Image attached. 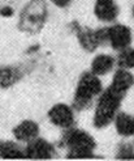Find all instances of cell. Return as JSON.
<instances>
[{
  "label": "cell",
  "mask_w": 134,
  "mask_h": 161,
  "mask_svg": "<svg viewBox=\"0 0 134 161\" xmlns=\"http://www.w3.org/2000/svg\"><path fill=\"white\" fill-rule=\"evenodd\" d=\"M38 134L39 126L34 120H22L21 123H18L13 128V136L23 143H29L30 140L38 138Z\"/></svg>",
  "instance_id": "obj_11"
},
{
  "label": "cell",
  "mask_w": 134,
  "mask_h": 161,
  "mask_svg": "<svg viewBox=\"0 0 134 161\" xmlns=\"http://www.w3.org/2000/svg\"><path fill=\"white\" fill-rule=\"evenodd\" d=\"M103 92V85H102L100 79L98 75L92 72H83L77 84V89L74 93L73 108L77 110H85L92 105L100 93Z\"/></svg>",
  "instance_id": "obj_1"
},
{
  "label": "cell",
  "mask_w": 134,
  "mask_h": 161,
  "mask_svg": "<svg viewBox=\"0 0 134 161\" xmlns=\"http://www.w3.org/2000/svg\"><path fill=\"white\" fill-rule=\"evenodd\" d=\"M108 42L112 46L113 50L122 51L128 49L132 43V30L121 25V24H116L108 28Z\"/></svg>",
  "instance_id": "obj_7"
},
{
  "label": "cell",
  "mask_w": 134,
  "mask_h": 161,
  "mask_svg": "<svg viewBox=\"0 0 134 161\" xmlns=\"http://www.w3.org/2000/svg\"><path fill=\"white\" fill-rule=\"evenodd\" d=\"M134 85V76L132 72L125 68H120L116 71V74L112 79V83L108 88L121 98L125 97V94L129 92V89Z\"/></svg>",
  "instance_id": "obj_9"
},
{
  "label": "cell",
  "mask_w": 134,
  "mask_h": 161,
  "mask_svg": "<svg viewBox=\"0 0 134 161\" xmlns=\"http://www.w3.org/2000/svg\"><path fill=\"white\" fill-rule=\"evenodd\" d=\"M133 16H134V7H133Z\"/></svg>",
  "instance_id": "obj_20"
},
{
  "label": "cell",
  "mask_w": 134,
  "mask_h": 161,
  "mask_svg": "<svg viewBox=\"0 0 134 161\" xmlns=\"http://www.w3.org/2000/svg\"><path fill=\"white\" fill-rule=\"evenodd\" d=\"M50 2L59 8H67L70 3H72V0H50Z\"/></svg>",
  "instance_id": "obj_18"
},
{
  "label": "cell",
  "mask_w": 134,
  "mask_h": 161,
  "mask_svg": "<svg viewBox=\"0 0 134 161\" xmlns=\"http://www.w3.org/2000/svg\"><path fill=\"white\" fill-rule=\"evenodd\" d=\"M48 119L56 127L68 130L74 125V113L73 109L65 103H56L50 109Z\"/></svg>",
  "instance_id": "obj_6"
},
{
  "label": "cell",
  "mask_w": 134,
  "mask_h": 161,
  "mask_svg": "<svg viewBox=\"0 0 134 161\" xmlns=\"http://www.w3.org/2000/svg\"><path fill=\"white\" fill-rule=\"evenodd\" d=\"M62 146L69 149V158H86L94 157V149L97 144L94 138L78 128H68L62 136Z\"/></svg>",
  "instance_id": "obj_2"
},
{
  "label": "cell",
  "mask_w": 134,
  "mask_h": 161,
  "mask_svg": "<svg viewBox=\"0 0 134 161\" xmlns=\"http://www.w3.org/2000/svg\"><path fill=\"white\" fill-rule=\"evenodd\" d=\"M12 13H13V9L11 7H4L0 9V14L2 16H12Z\"/></svg>",
  "instance_id": "obj_19"
},
{
  "label": "cell",
  "mask_w": 134,
  "mask_h": 161,
  "mask_svg": "<svg viewBox=\"0 0 134 161\" xmlns=\"http://www.w3.org/2000/svg\"><path fill=\"white\" fill-rule=\"evenodd\" d=\"M116 158H121V160H134V149L130 144H121L119 151H117Z\"/></svg>",
  "instance_id": "obj_17"
},
{
  "label": "cell",
  "mask_w": 134,
  "mask_h": 161,
  "mask_svg": "<svg viewBox=\"0 0 134 161\" xmlns=\"http://www.w3.org/2000/svg\"><path fill=\"white\" fill-rule=\"evenodd\" d=\"M115 126L117 134L124 138L134 136V117L127 113H117L115 117Z\"/></svg>",
  "instance_id": "obj_13"
},
{
  "label": "cell",
  "mask_w": 134,
  "mask_h": 161,
  "mask_svg": "<svg viewBox=\"0 0 134 161\" xmlns=\"http://www.w3.org/2000/svg\"><path fill=\"white\" fill-rule=\"evenodd\" d=\"M94 13L102 22H113L119 16V7L115 0H97Z\"/></svg>",
  "instance_id": "obj_10"
},
{
  "label": "cell",
  "mask_w": 134,
  "mask_h": 161,
  "mask_svg": "<svg viewBox=\"0 0 134 161\" xmlns=\"http://www.w3.org/2000/svg\"><path fill=\"white\" fill-rule=\"evenodd\" d=\"M23 151H25V157L27 158L46 160V158H52L55 155L53 146L50 142H47L46 139H42V138H35L33 140H30Z\"/></svg>",
  "instance_id": "obj_8"
},
{
  "label": "cell",
  "mask_w": 134,
  "mask_h": 161,
  "mask_svg": "<svg viewBox=\"0 0 134 161\" xmlns=\"http://www.w3.org/2000/svg\"><path fill=\"white\" fill-rule=\"evenodd\" d=\"M23 74L18 67L4 66L0 67V88H9L22 79Z\"/></svg>",
  "instance_id": "obj_14"
},
{
  "label": "cell",
  "mask_w": 134,
  "mask_h": 161,
  "mask_svg": "<svg viewBox=\"0 0 134 161\" xmlns=\"http://www.w3.org/2000/svg\"><path fill=\"white\" fill-rule=\"evenodd\" d=\"M72 25H73V29L77 34L78 42H80V45L86 51L92 53V51H95L100 45L108 42V28L92 30V29H87V28H82L78 25L77 22L72 24Z\"/></svg>",
  "instance_id": "obj_5"
},
{
  "label": "cell",
  "mask_w": 134,
  "mask_h": 161,
  "mask_svg": "<svg viewBox=\"0 0 134 161\" xmlns=\"http://www.w3.org/2000/svg\"><path fill=\"white\" fill-rule=\"evenodd\" d=\"M47 16H48V9L44 0H30L20 14V29L31 34L38 33L43 28Z\"/></svg>",
  "instance_id": "obj_3"
},
{
  "label": "cell",
  "mask_w": 134,
  "mask_h": 161,
  "mask_svg": "<svg viewBox=\"0 0 134 161\" xmlns=\"http://www.w3.org/2000/svg\"><path fill=\"white\" fill-rule=\"evenodd\" d=\"M115 64H116V60L112 55L99 54L91 62V72L98 76H103L113 69Z\"/></svg>",
  "instance_id": "obj_12"
},
{
  "label": "cell",
  "mask_w": 134,
  "mask_h": 161,
  "mask_svg": "<svg viewBox=\"0 0 134 161\" xmlns=\"http://www.w3.org/2000/svg\"><path fill=\"white\" fill-rule=\"evenodd\" d=\"M117 64L120 68L125 69H130L134 68V49H125L120 53L119 58H117Z\"/></svg>",
  "instance_id": "obj_16"
},
{
  "label": "cell",
  "mask_w": 134,
  "mask_h": 161,
  "mask_svg": "<svg viewBox=\"0 0 134 161\" xmlns=\"http://www.w3.org/2000/svg\"><path fill=\"white\" fill-rule=\"evenodd\" d=\"M0 157L2 158H23V151L17 143L9 140H0Z\"/></svg>",
  "instance_id": "obj_15"
},
{
  "label": "cell",
  "mask_w": 134,
  "mask_h": 161,
  "mask_svg": "<svg viewBox=\"0 0 134 161\" xmlns=\"http://www.w3.org/2000/svg\"><path fill=\"white\" fill-rule=\"evenodd\" d=\"M122 98L113 93L109 88L102 92L94 114V126L97 128H104L115 120V117L120 109Z\"/></svg>",
  "instance_id": "obj_4"
}]
</instances>
